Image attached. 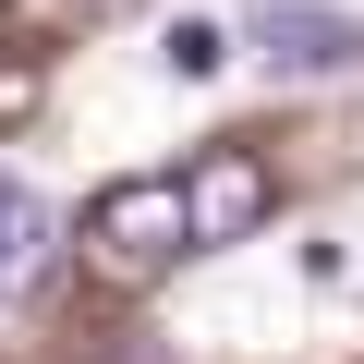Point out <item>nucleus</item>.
Returning <instances> with one entry per match:
<instances>
[{
    "label": "nucleus",
    "mask_w": 364,
    "mask_h": 364,
    "mask_svg": "<svg viewBox=\"0 0 364 364\" xmlns=\"http://www.w3.org/2000/svg\"><path fill=\"white\" fill-rule=\"evenodd\" d=\"M85 255H97V279H122V291L170 279L182 255H195V231H182V170L97 182V207H85Z\"/></svg>",
    "instance_id": "1"
},
{
    "label": "nucleus",
    "mask_w": 364,
    "mask_h": 364,
    "mask_svg": "<svg viewBox=\"0 0 364 364\" xmlns=\"http://www.w3.org/2000/svg\"><path fill=\"white\" fill-rule=\"evenodd\" d=\"M267 207H279V170H267V146H255V134H207L195 158H182V231H195V255L255 243V231H267Z\"/></svg>",
    "instance_id": "2"
},
{
    "label": "nucleus",
    "mask_w": 364,
    "mask_h": 364,
    "mask_svg": "<svg viewBox=\"0 0 364 364\" xmlns=\"http://www.w3.org/2000/svg\"><path fill=\"white\" fill-rule=\"evenodd\" d=\"M243 37H255V61H267V73H291V85L364 73V25H352V13H316V0H267Z\"/></svg>",
    "instance_id": "3"
},
{
    "label": "nucleus",
    "mask_w": 364,
    "mask_h": 364,
    "mask_svg": "<svg viewBox=\"0 0 364 364\" xmlns=\"http://www.w3.org/2000/svg\"><path fill=\"white\" fill-rule=\"evenodd\" d=\"M49 255H61V219L25 195L13 170H0V304H25V291L49 279Z\"/></svg>",
    "instance_id": "4"
},
{
    "label": "nucleus",
    "mask_w": 364,
    "mask_h": 364,
    "mask_svg": "<svg viewBox=\"0 0 364 364\" xmlns=\"http://www.w3.org/2000/svg\"><path fill=\"white\" fill-rule=\"evenodd\" d=\"M158 61H170V73H182V85H207V73H219V61H231V25H195V13H182V25H170V37H158Z\"/></svg>",
    "instance_id": "5"
},
{
    "label": "nucleus",
    "mask_w": 364,
    "mask_h": 364,
    "mask_svg": "<svg viewBox=\"0 0 364 364\" xmlns=\"http://www.w3.org/2000/svg\"><path fill=\"white\" fill-rule=\"evenodd\" d=\"M25 109H37V61H0V134H13Z\"/></svg>",
    "instance_id": "6"
},
{
    "label": "nucleus",
    "mask_w": 364,
    "mask_h": 364,
    "mask_svg": "<svg viewBox=\"0 0 364 364\" xmlns=\"http://www.w3.org/2000/svg\"><path fill=\"white\" fill-rule=\"evenodd\" d=\"M85 13H134V0H85Z\"/></svg>",
    "instance_id": "7"
}]
</instances>
